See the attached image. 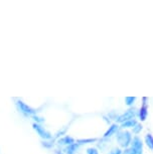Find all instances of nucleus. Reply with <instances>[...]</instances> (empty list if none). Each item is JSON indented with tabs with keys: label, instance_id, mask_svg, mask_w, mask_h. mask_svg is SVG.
Returning a JSON list of instances; mask_svg holds the SVG:
<instances>
[{
	"label": "nucleus",
	"instance_id": "f257e3e1",
	"mask_svg": "<svg viewBox=\"0 0 153 154\" xmlns=\"http://www.w3.org/2000/svg\"><path fill=\"white\" fill-rule=\"evenodd\" d=\"M15 108L20 114L24 117H32V116L37 114V110L33 107H31L28 105L27 103H25L23 100L21 99H16L15 100Z\"/></svg>",
	"mask_w": 153,
	"mask_h": 154
},
{
	"label": "nucleus",
	"instance_id": "f03ea898",
	"mask_svg": "<svg viewBox=\"0 0 153 154\" xmlns=\"http://www.w3.org/2000/svg\"><path fill=\"white\" fill-rule=\"evenodd\" d=\"M116 138L120 146L125 148V149L130 146V144H131V142H132V139H133L131 132L127 131V130H123V129H120L119 131L117 132Z\"/></svg>",
	"mask_w": 153,
	"mask_h": 154
},
{
	"label": "nucleus",
	"instance_id": "7ed1b4c3",
	"mask_svg": "<svg viewBox=\"0 0 153 154\" xmlns=\"http://www.w3.org/2000/svg\"><path fill=\"white\" fill-rule=\"evenodd\" d=\"M32 129L35 131V133L41 140H51V139H54L53 133L50 130H47L43 125L32 123Z\"/></svg>",
	"mask_w": 153,
	"mask_h": 154
},
{
	"label": "nucleus",
	"instance_id": "20e7f679",
	"mask_svg": "<svg viewBox=\"0 0 153 154\" xmlns=\"http://www.w3.org/2000/svg\"><path fill=\"white\" fill-rule=\"evenodd\" d=\"M138 116V111L135 108H132V109H129L125 111V113L121 114L120 116H118L116 121H117V124H122L124 122L128 121V120H132V119H135Z\"/></svg>",
	"mask_w": 153,
	"mask_h": 154
},
{
	"label": "nucleus",
	"instance_id": "39448f33",
	"mask_svg": "<svg viewBox=\"0 0 153 154\" xmlns=\"http://www.w3.org/2000/svg\"><path fill=\"white\" fill-rule=\"evenodd\" d=\"M129 148L132 150L133 154H142L143 153L142 140H141L138 136H135V137L132 139V142H131V144H130Z\"/></svg>",
	"mask_w": 153,
	"mask_h": 154
},
{
	"label": "nucleus",
	"instance_id": "423d86ee",
	"mask_svg": "<svg viewBox=\"0 0 153 154\" xmlns=\"http://www.w3.org/2000/svg\"><path fill=\"white\" fill-rule=\"evenodd\" d=\"M76 139L74 137H72L70 135H65V136H62L60 137L59 139H57V146L60 147H67V146H70V145L76 143Z\"/></svg>",
	"mask_w": 153,
	"mask_h": 154
},
{
	"label": "nucleus",
	"instance_id": "0eeeda50",
	"mask_svg": "<svg viewBox=\"0 0 153 154\" xmlns=\"http://www.w3.org/2000/svg\"><path fill=\"white\" fill-rule=\"evenodd\" d=\"M120 130V126H119V124H117V123H114V124H111V126L107 129V131L104 133V136L103 137L104 138H110L111 136H113L115 134H117V132Z\"/></svg>",
	"mask_w": 153,
	"mask_h": 154
},
{
	"label": "nucleus",
	"instance_id": "6e6552de",
	"mask_svg": "<svg viewBox=\"0 0 153 154\" xmlns=\"http://www.w3.org/2000/svg\"><path fill=\"white\" fill-rule=\"evenodd\" d=\"M146 98L143 99V105L142 107L140 108V110L138 111V117L140 118L141 121H144L146 120L147 118V115H148V106H147V103H146Z\"/></svg>",
	"mask_w": 153,
	"mask_h": 154
},
{
	"label": "nucleus",
	"instance_id": "1a4fd4ad",
	"mask_svg": "<svg viewBox=\"0 0 153 154\" xmlns=\"http://www.w3.org/2000/svg\"><path fill=\"white\" fill-rule=\"evenodd\" d=\"M80 146L81 145L79 143H77V141H76V143L63 148V152H65V154H76L78 149L80 148Z\"/></svg>",
	"mask_w": 153,
	"mask_h": 154
},
{
	"label": "nucleus",
	"instance_id": "9d476101",
	"mask_svg": "<svg viewBox=\"0 0 153 154\" xmlns=\"http://www.w3.org/2000/svg\"><path fill=\"white\" fill-rule=\"evenodd\" d=\"M137 123H138V122L136 121V119H132V120H128V121L124 122V123H122V124H120V129L125 130V129H127V128H133Z\"/></svg>",
	"mask_w": 153,
	"mask_h": 154
},
{
	"label": "nucleus",
	"instance_id": "9b49d317",
	"mask_svg": "<svg viewBox=\"0 0 153 154\" xmlns=\"http://www.w3.org/2000/svg\"><path fill=\"white\" fill-rule=\"evenodd\" d=\"M31 119H32L33 123H36V124L43 125V123H45V118L42 117V116L38 115V114L32 116V117H31Z\"/></svg>",
	"mask_w": 153,
	"mask_h": 154
},
{
	"label": "nucleus",
	"instance_id": "f8f14e48",
	"mask_svg": "<svg viewBox=\"0 0 153 154\" xmlns=\"http://www.w3.org/2000/svg\"><path fill=\"white\" fill-rule=\"evenodd\" d=\"M145 143L147 147L153 151V136L151 134H147L145 136Z\"/></svg>",
	"mask_w": 153,
	"mask_h": 154
},
{
	"label": "nucleus",
	"instance_id": "ddd939ff",
	"mask_svg": "<svg viewBox=\"0 0 153 154\" xmlns=\"http://www.w3.org/2000/svg\"><path fill=\"white\" fill-rule=\"evenodd\" d=\"M41 145L42 147L47 148V149H50L54 147V141L53 139L51 140H41Z\"/></svg>",
	"mask_w": 153,
	"mask_h": 154
},
{
	"label": "nucleus",
	"instance_id": "4468645a",
	"mask_svg": "<svg viewBox=\"0 0 153 154\" xmlns=\"http://www.w3.org/2000/svg\"><path fill=\"white\" fill-rule=\"evenodd\" d=\"M142 131V125L139 124V123H137L135 126L132 128V132L134 133V134H139V133Z\"/></svg>",
	"mask_w": 153,
	"mask_h": 154
},
{
	"label": "nucleus",
	"instance_id": "2eb2a0df",
	"mask_svg": "<svg viewBox=\"0 0 153 154\" xmlns=\"http://www.w3.org/2000/svg\"><path fill=\"white\" fill-rule=\"evenodd\" d=\"M86 152H87V154H100L99 150H98L96 147H89V148H87Z\"/></svg>",
	"mask_w": 153,
	"mask_h": 154
},
{
	"label": "nucleus",
	"instance_id": "dca6fc26",
	"mask_svg": "<svg viewBox=\"0 0 153 154\" xmlns=\"http://www.w3.org/2000/svg\"><path fill=\"white\" fill-rule=\"evenodd\" d=\"M135 101H136V98L135 97H126L125 98V102L128 106H132Z\"/></svg>",
	"mask_w": 153,
	"mask_h": 154
},
{
	"label": "nucleus",
	"instance_id": "f3484780",
	"mask_svg": "<svg viewBox=\"0 0 153 154\" xmlns=\"http://www.w3.org/2000/svg\"><path fill=\"white\" fill-rule=\"evenodd\" d=\"M108 154H122V151H121L119 148H115V149L111 150Z\"/></svg>",
	"mask_w": 153,
	"mask_h": 154
},
{
	"label": "nucleus",
	"instance_id": "a211bd4d",
	"mask_svg": "<svg viewBox=\"0 0 153 154\" xmlns=\"http://www.w3.org/2000/svg\"><path fill=\"white\" fill-rule=\"evenodd\" d=\"M122 154H133V152H132V150L128 147V148H126L124 151H122Z\"/></svg>",
	"mask_w": 153,
	"mask_h": 154
}]
</instances>
